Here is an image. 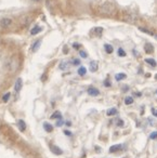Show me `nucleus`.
<instances>
[{
	"instance_id": "obj_40",
	"label": "nucleus",
	"mask_w": 157,
	"mask_h": 158,
	"mask_svg": "<svg viewBox=\"0 0 157 158\" xmlns=\"http://www.w3.org/2000/svg\"><path fill=\"white\" fill-rule=\"evenodd\" d=\"M156 94H157V91H156Z\"/></svg>"
},
{
	"instance_id": "obj_26",
	"label": "nucleus",
	"mask_w": 157,
	"mask_h": 158,
	"mask_svg": "<svg viewBox=\"0 0 157 158\" xmlns=\"http://www.w3.org/2000/svg\"><path fill=\"white\" fill-rule=\"evenodd\" d=\"M79 55H80L82 59H86V58H88V54H87V52H85L84 50H79Z\"/></svg>"
},
{
	"instance_id": "obj_38",
	"label": "nucleus",
	"mask_w": 157,
	"mask_h": 158,
	"mask_svg": "<svg viewBox=\"0 0 157 158\" xmlns=\"http://www.w3.org/2000/svg\"><path fill=\"white\" fill-rule=\"evenodd\" d=\"M2 126V122H1V120H0V127Z\"/></svg>"
},
{
	"instance_id": "obj_21",
	"label": "nucleus",
	"mask_w": 157,
	"mask_h": 158,
	"mask_svg": "<svg viewBox=\"0 0 157 158\" xmlns=\"http://www.w3.org/2000/svg\"><path fill=\"white\" fill-rule=\"evenodd\" d=\"M77 73H78L79 76H85L86 73H87V69H86V67H84V66H80V67L78 68Z\"/></svg>"
},
{
	"instance_id": "obj_30",
	"label": "nucleus",
	"mask_w": 157,
	"mask_h": 158,
	"mask_svg": "<svg viewBox=\"0 0 157 158\" xmlns=\"http://www.w3.org/2000/svg\"><path fill=\"white\" fill-rule=\"evenodd\" d=\"M124 123H125V122H124V120H121V119H118V120H117V126L118 127H124Z\"/></svg>"
},
{
	"instance_id": "obj_1",
	"label": "nucleus",
	"mask_w": 157,
	"mask_h": 158,
	"mask_svg": "<svg viewBox=\"0 0 157 158\" xmlns=\"http://www.w3.org/2000/svg\"><path fill=\"white\" fill-rule=\"evenodd\" d=\"M99 12L101 14H103V15L109 16V15H113V14L116 13V7L111 1H105L104 3L100 5Z\"/></svg>"
},
{
	"instance_id": "obj_12",
	"label": "nucleus",
	"mask_w": 157,
	"mask_h": 158,
	"mask_svg": "<svg viewBox=\"0 0 157 158\" xmlns=\"http://www.w3.org/2000/svg\"><path fill=\"white\" fill-rule=\"evenodd\" d=\"M41 31H42V28H41L40 26H35V27H34L31 31V35L35 36V35H37V34H39V33H40Z\"/></svg>"
},
{
	"instance_id": "obj_4",
	"label": "nucleus",
	"mask_w": 157,
	"mask_h": 158,
	"mask_svg": "<svg viewBox=\"0 0 157 158\" xmlns=\"http://www.w3.org/2000/svg\"><path fill=\"white\" fill-rule=\"evenodd\" d=\"M18 66V60L16 59H11L9 61V63H8V67L10 68V71H11V72L16 71Z\"/></svg>"
},
{
	"instance_id": "obj_2",
	"label": "nucleus",
	"mask_w": 157,
	"mask_h": 158,
	"mask_svg": "<svg viewBox=\"0 0 157 158\" xmlns=\"http://www.w3.org/2000/svg\"><path fill=\"white\" fill-rule=\"evenodd\" d=\"M122 18L126 22L129 23H137V21H138V16L133 13H130V12H126V13L122 14Z\"/></svg>"
},
{
	"instance_id": "obj_35",
	"label": "nucleus",
	"mask_w": 157,
	"mask_h": 158,
	"mask_svg": "<svg viewBox=\"0 0 157 158\" xmlns=\"http://www.w3.org/2000/svg\"><path fill=\"white\" fill-rule=\"evenodd\" d=\"M67 47H64V53H67Z\"/></svg>"
},
{
	"instance_id": "obj_17",
	"label": "nucleus",
	"mask_w": 157,
	"mask_h": 158,
	"mask_svg": "<svg viewBox=\"0 0 157 158\" xmlns=\"http://www.w3.org/2000/svg\"><path fill=\"white\" fill-rule=\"evenodd\" d=\"M58 67H60L61 71H65V69H67L68 62H66V61H62V62L60 63V65H58Z\"/></svg>"
},
{
	"instance_id": "obj_28",
	"label": "nucleus",
	"mask_w": 157,
	"mask_h": 158,
	"mask_svg": "<svg viewBox=\"0 0 157 158\" xmlns=\"http://www.w3.org/2000/svg\"><path fill=\"white\" fill-rule=\"evenodd\" d=\"M63 123H64V120H63L62 118L58 119V121H56V126H58V127H61V126H63Z\"/></svg>"
},
{
	"instance_id": "obj_34",
	"label": "nucleus",
	"mask_w": 157,
	"mask_h": 158,
	"mask_svg": "<svg viewBox=\"0 0 157 158\" xmlns=\"http://www.w3.org/2000/svg\"><path fill=\"white\" fill-rule=\"evenodd\" d=\"M104 85H105V86H106V87H109V86H111V85H109V82H108L107 80H106V81L104 82Z\"/></svg>"
},
{
	"instance_id": "obj_25",
	"label": "nucleus",
	"mask_w": 157,
	"mask_h": 158,
	"mask_svg": "<svg viewBox=\"0 0 157 158\" xmlns=\"http://www.w3.org/2000/svg\"><path fill=\"white\" fill-rule=\"evenodd\" d=\"M117 53H118V55H119V56H121V58L126 56V52H125V50L122 49V48H119V49L117 50Z\"/></svg>"
},
{
	"instance_id": "obj_22",
	"label": "nucleus",
	"mask_w": 157,
	"mask_h": 158,
	"mask_svg": "<svg viewBox=\"0 0 157 158\" xmlns=\"http://www.w3.org/2000/svg\"><path fill=\"white\" fill-rule=\"evenodd\" d=\"M145 63L150 64V65L153 66V67H156V65H157L156 61H155V60H153V59H145Z\"/></svg>"
},
{
	"instance_id": "obj_3",
	"label": "nucleus",
	"mask_w": 157,
	"mask_h": 158,
	"mask_svg": "<svg viewBox=\"0 0 157 158\" xmlns=\"http://www.w3.org/2000/svg\"><path fill=\"white\" fill-rule=\"evenodd\" d=\"M12 24V20L9 18H3L0 20V26L2 28H8L9 26H11Z\"/></svg>"
},
{
	"instance_id": "obj_15",
	"label": "nucleus",
	"mask_w": 157,
	"mask_h": 158,
	"mask_svg": "<svg viewBox=\"0 0 157 158\" xmlns=\"http://www.w3.org/2000/svg\"><path fill=\"white\" fill-rule=\"evenodd\" d=\"M104 49H105L106 53H108V54L113 53V51H114V48H113V45H108V43H105V45H104Z\"/></svg>"
},
{
	"instance_id": "obj_10",
	"label": "nucleus",
	"mask_w": 157,
	"mask_h": 158,
	"mask_svg": "<svg viewBox=\"0 0 157 158\" xmlns=\"http://www.w3.org/2000/svg\"><path fill=\"white\" fill-rule=\"evenodd\" d=\"M89 66H90V71H91L92 73H94V72L98 71V68H99V64H98L97 61H91Z\"/></svg>"
},
{
	"instance_id": "obj_5",
	"label": "nucleus",
	"mask_w": 157,
	"mask_h": 158,
	"mask_svg": "<svg viewBox=\"0 0 157 158\" xmlns=\"http://www.w3.org/2000/svg\"><path fill=\"white\" fill-rule=\"evenodd\" d=\"M87 92H88V94L91 95V96H98V95L100 94V91L98 90L97 88H94V87H89Z\"/></svg>"
},
{
	"instance_id": "obj_6",
	"label": "nucleus",
	"mask_w": 157,
	"mask_h": 158,
	"mask_svg": "<svg viewBox=\"0 0 157 158\" xmlns=\"http://www.w3.org/2000/svg\"><path fill=\"white\" fill-rule=\"evenodd\" d=\"M22 86H23L22 78H18L16 81H15V85H14V90H15V92H20L21 89H22Z\"/></svg>"
},
{
	"instance_id": "obj_36",
	"label": "nucleus",
	"mask_w": 157,
	"mask_h": 158,
	"mask_svg": "<svg viewBox=\"0 0 157 158\" xmlns=\"http://www.w3.org/2000/svg\"><path fill=\"white\" fill-rule=\"evenodd\" d=\"M66 126H68V127L72 126V123H71V121H67V122H66Z\"/></svg>"
},
{
	"instance_id": "obj_24",
	"label": "nucleus",
	"mask_w": 157,
	"mask_h": 158,
	"mask_svg": "<svg viewBox=\"0 0 157 158\" xmlns=\"http://www.w3.org/2000/svg\"><path fill=\"white\" fill-rule=\"evenodd\" d=\"M10 96H11V93H10V92H7V93H5V94L2 96V101H3L5 103H7V102L9 101Z\"/></svg>"
},
{
	"instance_id": "obj_14",
	"label": "nucleus",
	"mask_w": 157,
	"mask_h": 158,
	"mask_svg": "<svg viewBox=\"0 0 157 158\" xmlns=\"http://www.w3.org/2000/svg\"><path fill=\"white\" fill-rule=\"evenodd\" d=\"M43 129H45L47 132H52L53 127H52V125H50L49 122H43Z\"/></svg>"
},
{
	"instance_id": "obj_16",
	"label": "nucleus",
	"mask_w": 157,
	"mask_h": 158,
	"mask_svg": "<svg viewBox=\"0 0 157 158\" xmlns=\"http://www.w3.org/2000/svg\"><path fill=\"white\" fill-rule=\"evenodd\" d=\"M18 123V128H20V130L25 131V129H26V123H25V121L22 120V119H20Z\"/></svg>"
},
{
	"instance_id": "obj_18",
	"label": "nucleus",
	"mask_w": 157,
	"mask_h": 158,
	"mask_svg": "<svg viewBox=\"0 0 157 158\" xmlns=\"http://www.w3.org/2000/svg\"><path fill=\"white\" fill-rule=\"evenodd\" d=\"M126 78H127V76H126V74H124V73L117 74L116 76H115V79H116L117 81H121V80H124V79H126Z\"/></svg>"
},
{
	"instance_id": "obj_9",
	"label": "nucleus",
	"mask_w": 157,
	"mask_h": 158,
	"mask_svg": "<svg viewBox=\"0 0 157 158\" xmlns=\"http://www.w3.org/2000/svg\"><path fill=\"white\" fill-rule=\"evenodd\" d=\"M40 45H41V40L38 39V40H36L34 42V45H31V51L33 52H37L39 50V48H40Z\"/></svg>"
},
{
	"instance_id": "obj_39",
	"label": "nucleus",
	"mask_w": 157,
	"mask_h": 158,
	"mask_svg": "<svg viewBox=\"0 0 157 158\" xmlns=\"http://www.w3.org/2000/svg\"><path fill=\"white\" fill-rule=\"evenodd\" d=\"M155 79H157V74L155 75Z\"/></svg>"
},
{
	"instance_id": "obj_13",
	"label": "nucleus",
	"mask_w": 157,
	"mask_h": 158,
	"mask_svg": "<svg viewBox=\"0 0 157 158\" xmlns=\"http://www.w3.org/2000/svg\"><path fill=\"white\" fill-rule=\"evenodd\" d=\"M121 145L119 144H116V145H113V146H111L109 147V153H115V152H117V151H119V149H121Z\"/></svg>"
},
{
	"instance_id": "obj_8",
	"label": "nucleus",
	"mask_w": 157,
	"mask_h": 158,
	"mask_svg": "<svg viewBox=\"0 0 157 158\" xmlns=\"http://www.w3.org/2000/svg\"><path fill=\"white\" fill-rule=\"evenodd\" d=\"M50 149L52 151V153L55 154V155H62L63 151L60 147H58L56 145H50Z\"/></svg>"
},
{
	"instance_id": "obj_7",
	"label": "nucleus",
	"mask_w": 157,
	"mask_h": 158,
	"mask_svg": "<svg viewBox=\"0 0 157 158\" xmlns=\"http://www.w3.org/2000/svg\"><path fill=\"white\" fill-rule=\"evenodd\" d=\"M144 51H145V53H147V54H151V53H153V51H154V47H153L152 43L146 42V43H145V45H144Z\"/></svg>"
},
{
	"instance_id": "obj_31",
	"label": "nucleus",
	"mask_w": 157,
	"mask_h": 158,
	"mask_svg": "<svg viewBox=\"0 0 157 158\" xmlns=\"http://www.w3.org/2000/svg\"><path fill=\"white\" fill-rule=\"evenodd\" d=\"M73 47H74L75 49H79V48H80V45H79V43H74Z\"/></svg>"
},
{
	"instance_id": "obj_27",
	"label": "nucleus",
	"mask_w": 157,
	"mask_h": 158,
	"mask_svg": "<svg viewBox=\"0 0 157 158\" xmlns=\"http://www.w3.org/2000/svg\"><path fill=\"white\" fill-rule=\"evenodd\" d=\"M150 138H151L152 140H155V139H157V131H155V132H152V133H151V136H150Z\"/></svg>"
},
{
	"instance_id": "obj_33",
	"label": "nucleus",
	"mask_w": 157,
	"mask_h": 158,
	"mask_svg": "<svg viewBox=\"0 0 157 158\" xmlns=\"http://www.w3.org/2000/svg\"><path fill=\"white\" fill-rule=\"evenodd\" d=\"M152 113H153V115H154L155 117H157V111H155V109H152Z\"/></svg>"
},
{
	"instance_id": "obj_32",
	"label": "nucleus",
	"mask_w": 157,
	"mask_h": 158,
	"mask_svg": "<svg viewBox=\"0 0 157 158\" xmlns=\"http://www.w3.org/2000/svg\"><path fill=\"white\" fill-rule=\"evenodd\" d=\"M64 133H65L66 136H72V132H71V131H68V130H65L64 131Z\"/></svg>"
},
{
	"instance_id": "obj_19",
	"label": "nucleus",
	"mask_w": 157,
	"mask_h": 158,
	"mask_svg": "<svg viewBox=\"0 0 157 158\" xmlns=\"http://www.w3.org/2000/svg\"><path fill=\"white\" fill-rule=\"evenodd\" d=\"M60 118H62V114H61V112H58V111L54 112V113L51 115V119H60Z\"/></svg>"
},
{
	"instance_id": "obj_20",
	"label": "nucleus",
	"mask_w": 157,
	"mask_h": 158,
	"mask_svg": "<svg viewBox=\"0 0 157 158\" xmlns=\"http://www.w3.org/2000/svg\"><path fill=\"white\" fill-rule=\"evenodd\" d=\"M117 113H118V111H117L116 108H109L106 112V114H107V116H115V115H117Z\"/></svg>"
},
{
	"instance_id": "obj_11",
	"label": "nucleus",
	"mask_w": 157,
	"mask_h": 158,
	"mask_svg": "<svg viewBox=\"0 0 157 158\" xmlns=\"http://www.w3.org/2000/svg\"><path fill=\"white\" fill-rule=\"evenodd\" d=\"M92 32L94 33V35L98 37H101L102 36V34H103V28L102 27H94L92 29Z\"/></svg>"
},
{
	"instance_id": "obj_23",
	"label": "nucleus",
	"mask_w": 157,
	"mask_h": 158,
	"mask_svg": "<svg viewBox=\"0 0 157 158\" xmlns=\"http://www.w3.org/2000/svg\"><path fill=\"white\" fill-rule=\"evenodd\" d=\"M132 103H133V99H132V96H127V98L125 99L126 105H131Z\"/></svg>"
},
{
	"instance_id": "obj_29",
	"label": "nucleus",
	"mask_w": 157,
	"mask_h": 158,
	"mask_svg": "<svg viewBox=\"0 0 157 158\" xmlns=\"http://www.w3.org/2000/svg\"><path fill=\"white\" fill-rule=\"evenodd\" d=\"M73 65H80V60H78V59H74L73 60Z\"/></svg>"
},
{
	"instance_id": "obj_37",
	"label": "nucleus",
	"mask_w": 157,
	"mask_h": 158,
	"mask_svg": "<svg viewBox=\"0 0 157 158\" xmlns=\"http://www.w3.org/2000/svg\"><path fill=\"white\" fill-rule=\"evenodd\" d=\"M31 1H34V2H39L40 0H31Z\"/></svg>"
}]
</instances>
